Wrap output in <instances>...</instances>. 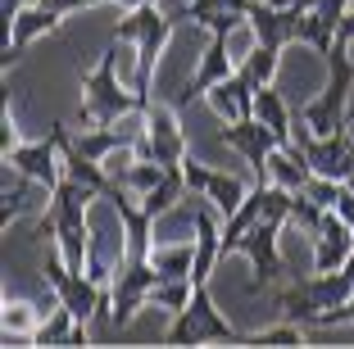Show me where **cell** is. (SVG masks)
I'll return each mask as SVG.
<instances>
[{
    "label": "cell",
    "instance_id": "6da1fadb",
    "mask_svg": "<svg viewBox=\"0 0 354 349\" xmlns=\"http://www.w3.org/2000/svg\"><path fill=\"white\" fill-rule=\"evenodd\" d=\"M123 50L127 41L123 37H109V46L100 50L91 73H82V104H77V127H118L127 113H141L146 100L132 91V82L118 77L123 68Z\"/></svg>",
    "mask_w": 354,
    "mask_h": 349
},
{
    "label": "cell",
    "instance_id": "7a4b0ae2",
    "mask_svg": "<svg viewBox=\"0 0 354 349\" xmlns=\"http://www.w3.org/2000/svg\"><path fill=\"white\" fill-rule=\"evenodd\" d=\"M268 299L277 304L281 318H291V322H300V327L318 331L332 308H341V304L354 299V281L345 277L341 267H336V272H313L309 267V272L295 277V281H277V286L268 290Z\"/></svg>",
    "mask_w": 354,
    "mask_h": 349
},
{
    "label": "cell",
    "instance_id": "3957f363",
    "mask_svg": "<svg viewBox=\"0 0 354 349\" xmlns=\"http://www.w3.org/2000/svg\"><path fill=\"white\" fill-rule=\"evenodd\" d=\"M177 32V14L159 10V0H150V5H136V10H123V19L114 23V37H123V41L136 46V95L141 100H155V73H159V55H164L168 37Z\"/></svg>",
    "mask_w": 354,
    "mask_h": 349
},
{
    "label": "cell",
    "instance_id": "277c9868",
    "mask_svg": "<svg viewBox=\"0 0 354 349\" xmlns=\"http://www.w3.org/2000/svg\"><path fill=\"white\" fill-rule=\"evenodd\" d=\"M164 345H245V331L232 327L218 313L209 286H196V299L182 313H173V322L164 331Z\"/></svg>",
    "mask_w": 354,
    "mask_h": 349
},
{
    "label": "cell",
    "instance_id": "5b68a950",
    "mask_svg": "<svg viewBox=\"0 0 354 349\" xmlns=\"http://www.w3.org/2000/svg\"><path fill=\"white\" fill-rule=\"evenodd\" d=\"M159 286V267L150 258H136V254H123L114 281H109V327L114 331H127L136 322L141 308H150V295Z\"/></svg>",
    "mask_w": 354,
    "mask_h": 349
},
{
    "label": "cell",
    "instance_id": "8992f818",
    "mask_svg": "<svg viewBox=\"0 0 354 349\" xmlns=\"http://www.w3.org/2000/svg\"><path fill=\"white\" fill-rule=\"evenodd\" d=\"M136 154H141V159H155V164H164V168H182L191 145H187L182 123H177L173 100H159L155 95V100L146 104V127L136 136Z\"/></svg>",
    "mask_w": 354,
    "mask_h": 349
},
{
    "label": "cell",
    "instance_id": "52a82bcc",
    "mask_svg": "<svg viewBox=\"0 0 354 349\" xmlns=\"http://www.w3.org/2000/svg\"><path fill=\"white\" fill-rule=\"evenodd\" d=\"M281 232H286V223L259 218V223H254L250 232L236 240V254L250 258V295H268V290L281 281V272H286V263H281V249H277Z\"/></svg>",
    "mask_w": 354,
    "mask_h": 349
},
{
    "label": "cell",
    "instance_id": "ba28073f",
    "mask_svg": "<svg viewBox=\"0 0 354 349\" xmlns=\"http://www.w3.org/2000/svg\"><path fill=\"white\" fill-rule=\"evenodd\" d=\"M218 141L227 145L232 154H236L241 164L250 168V182H268V159L272 150H277V132H272L268 123H259L254 113H245V118H232V123H223Z\"/></svg>",
    "mask_w": 354,
    "mask_h": 349
},
{
    "label": "cell",
    "instance_id": "9c48e42d",
    "mask_svg": "<svg viewBox=\"0 0 354 349\" xmlns=\"http://www.w3.org/2000/svg\"><path fill=\"white\" fill-rule=\"evenodd\" d=\"M182 177H187V191H191V196H205L223 218L236 214L241 200L250 196V186H254V182H241V177L227 173V168H214V164H205V159H196V154H187V159H182Z\"/></svg>",
    "mask_w": 354,
    "mask_h": 349
},
{
    "label": "cell",
    "instance_id": "30bf717a",
    "mask_svg": "<svg viewBox=\"0 0 354 349\" xmlns=\"http://www.w3.org/2000/svg\"><path fill=\"white\" fill-rule=\"evenodd\" d=\"M227 41H232V32H209V46L200 50L196 73H191L187 82H182V91L173 95V109H177V113L187 109V104L205 100V95L214 91L223 77H232V73H236V64H232V55H227Z\"/></svg>",
    "mask_w": 354,
    "mask_h": 349
},
{
    "label": "cell",
    "instance_id": "8fae6325",
    "mask_svg": "<svg viewBox=\"0 0 354 349\" xmlns=\"http://www.w3.org/2000/svg\"><path fill=\"white\" fill-rule=\"evenodd\" d=\"M0 159H5L10 173L32 177V182L46 186V191H55V186L64 182V154H59L55 132L46 136V141H19V145H10V150H0Z\"/></svg>",
    "mask_w": 354,
    "mask_h": 349
},
{
    "label": "cell",
    "instance_id": "7c38bea8",
    "mask_svg": "<svg viewBox=\"0 0 354 349\" xmlns=\"http://www.w3.org/2000/svg\"><path fill=\"white\" fill-rule=\"evenodd\" d=\"M10 41H5V68H14V64L23 59V55L32 50V46L41 41V37H50V32H59V14L46 10L41 0H28V5H19V10L10 14Z\"/></svg>",
    "mask_w": 354,
    "mask_h": 349
},
{
    "label": "cell",
    "instance_id": "4fadbf2b",
    "mask_svg": "<svg viewBox=\"0 0 354 349\" xmlns=\"http://www.w3.org/2000/svg\"><path fill=\"white\" fill-rule=\"evenodd\" d=\"M309 267L313 272H336V267H345V258L354 254V227L345 223L336 209H327L323 227L309 236Z\"/></svg>",
    "mask_w": 354,
    "mask_h": 349
},
{
    "label": "cell",
    "instance_id": "5bb4252c",
    "mask_svg": "<svg viewBox=\"0 0 354 349\" xmlns=\"http://www.w3.org/2000/svg\"><path fill=\"white\" fill-rule=\"evenodd\" d=\"M46 313H50V308H46L41 299L32 304V299L5 295V304H0V331H5V345H32Z\"/></svg>",
    "mask_w": 354,
    "mask_h": 349
},
{
    "label": "cell",
    "instance_id": "9a60e30c",
    "mask_svg": "<svg viewBox=\"0 0 354 349\" xmlns=\"http://www.w3.org/2000/svg\"><path fill=\"white\" fill-rule=\"evenodd\" d=\"M295 19H300V14H291V10H272L268 0H254V10L245 14V28H250L254 41L286 50V46H291V32H295Z\"/></svg>",
    "mask_w": 354,
    "mask_h": 349
},
{
    "label": "cell",
    "instance_id": "2e32d148",
    "mask_svg": "<svg viewBox=\"0 0 354 349\" xmlns=\"http://www.w3.org/2000/svg\"><path fill=\"white\" fill-rule=\"evenodd\" d=\"M254 95H259V86L245 82L241 73H232V77H223V82L205 95V104L218 113L223 123H232V118H245V113H254Z\"/></svg>",
    "mask_w": 354,
    "mask_h": 349
},
{
    "label": "cell",
    "instance_id": "e0dca14e",
    "mask_svg": "<svg viewBox=\"0 0 354 349\" xmlns=\"http://www.w3.org/2000/svg\"><path fill=\"white\" fill-rule=\"evenodd\" d=\"M254 118L259 123H268L272 132H277L281 145H291V127H295V109L286 104V95L277 91V86H259V95H254Z\"/></svg>",
    "mask_w": 354,
    "mask_h": 349
},
{
    "label": "cell",
    "instance_id": "ac0fdd59",
    "mask_svg": "<svg viewBox=\"0 0 354 349\" xmlns=\"http://www.w3.org/2000/svg\"><path fill=\"white\" fill-rule=\"evenodd\" d=\"M309 177H313V168H309V159H304L295 145H277V150H272V159H268V182L272 186L304 191V186H309Z\"/></svg>",
    "mask_w": 354,
    "mask_h": 349
},
{
    "label": "cell",
    "instance_id": "d6986e66",
    "mask_svg": "<svg viewBox=\"0 0 354 349\" xmlns=\"http://www.w3.org/2000/svg\"><path fill=\"white\" fill-rule=\"evenodd\" d=\"M291 46H309L313 55H332L336 46V23H327L318 10H304L300 19H295V32H291Z\"/></svg>",
    "mask_w": 354,
    "mask_h": 349
},
{
    "label": "cell",
    "instance_id": "ffe728a7",
    "mask_svg": "<svg viewBox=\"0 0 354 349\" xmlns=\"http://www.w3.org/2000/svg\"><path fill=\"white\" fill-rule=\"evenodd\" d=\"M277 68H281V50L254 41V37H250V50L236 59V73L245 77V82H254V86H268L272 77H277Z\"/></svg>",
    "mask_w": 354,
    "mask_h": 349
},
{
    "label": "cell",
    "instance_id": "44dd1931",
    "mask_svg": "<svg viewBox=\"0 0 354 349\" xmlns=\"http://www.w3.org/2000/svg\"><path fill=\"white\" fill-rule=\"evenodd\" d=\"M196 299V281L191 277H159V286H155V295H150V308H159V313H182V308Z\"/></svg>",
    "mask_w": 354,
    "mask_h": 349
},
{
    "label": "cell",
    "instance_id": "7402d4cb",
    "mask_svg": "<svg viewBox=\"0 0 354 349\" xmlns=\"http://www.w3.org/2000/svg\"><path fill=\"white\" fill-rule=\"evenodd\" d=\"M304 340H309V327H300L291 318L259 327V331H245V345H304Z\"/></svg>",
    "mask_w": 354,
    "mask_h": 349
},
{
    "label": "cell",
    "instance_id": "603a6c76",
    "mask_svg": "<svg viewBox=\"0 0 354 349\" xmlns=\"http://www.w3.org/2000/svg\"><path fill=\"white\" fill-rule=\"evenodd\" d=\"M164 173H168V168H164V164H155V159H136V164L127 168L123 186L132 191V196H146V191H155V186L164 182Z\"/></svg>",
    "mask_w": 354,
    "mask_h": 349
},
{
    "label": "cell",
    "instance_id": "cb8c5ba5",
    "mask_svg": "<svg viewBox=\"0 0 354 349\" xmlns=\"http://www.w3.org/2000/svg\"><path fill=\"white\" fill-rule=\"evenodd\" d=\"M323 218H327V209L318 205V200H309L304 191H295V200H291V227H300L304 236H313V232L323 227Z\"/></svg>",
    "mask_w": 354,
    "mask_h": 349
},
{
    "label": "cell",
    "instance_id": "d4e9b609",
    "mask_svg": "<svg viewBox=\"0 0 354 349\" xmlns=\"http://www.w3.org/2000/svg\"><path fill=\"white\" fill-rule=\"evenodd\" d=\"M28 182L32 177H23V173H19V186L5 182V196H0V227H5V232H10L14 218H23V209H28Z\"/></svg>",
    "mask_w": 354,
    "mask_h": 349
},
{
    "label": "cell",
    "instance_id": "484cf974",
    "mask_svg": "<svg viewBox=\"0 0 354 349\" xmlns=\"http://www.w3.org/2000/svg\"><path fill=\"white\" fill-rule=\"evenodd\" d=\"M46 10H55L59 19H68V14H82V10H95V5H114V0H41Z\"/></svg>",
    "mask_w": 354,
    "mask_h": 349
},
{
    "label": "cell",
    "instance_id": "4316f807",
    "mask_svg": "<svg viewBox=\"0 0 354 349\" xmlns=\"http://www.w3.org/2000/svg\"><path fill=\"white\" fill-rule=\"evenodd\" d=\"M350 5H354V0H313V10L323 14L327 23H336V28H341V19L350 14Z\"/></svg>",
    "mask_w": 354,
    "mask_h": 349
},
{
    "label": "cell",
    "instance_id": "83f0119b",
    "mask_svg": "<svg viewBox=\"0 0 354 349\" xmlns=\"http://www.w3.org/2000/svg\"><path fill=\"white\" fill-rule=\"evenodd\" d=\"M336 214L345 218V223L354 227V191H350V182H345V191H341V200H336Z\"/></svg>",
    "mask_w": 354,
    "mask_h": 349
},
{
    "label": "cell",
    "instance_id": "f1b7e54d",
    "mask_svg": "<svg viewBox=\"0 0 354 349\" xmlns=\"http://www.w3.org/2000/svg\"><path fill=\"white\" fill-rule=\"evenodd\" d=\"M272 10H291V14H304V10H313V0H268Z\"/></svg>",
    "mask_w": 354,
    "mask_h": 349
},
{
    "label": "cell",
    "instance_id": "f546056e",
    "mask_svg": "<svg viewBox=\"0 0 354 349\" xmlns=\"http://www.w3.org/2000/svg\"><path fill=\"white\" fill-rule=\"evenodd\" d=\"M354 37V5H350V14L341 19V28H336V41H350Z\"/></svg>",
    "mask_w": 354,
    "mask_h": 349
},
{
    "label": "cell",
    "instance_id": "4dcf8cb0",
    "mask_svg": "<svg viewBox=\"0 0 354 349\" xmlns=\"http://www.w3.org/2000/svg\"><path fill=\"white\" fill-rule=\"evenodd\" d=\"M341 272H345V277H350V281H354V254H350V258H345V267H341Z\"/></svg>",
    "mask_w": 354,
    "mask_h": 349
}]
</instances>
